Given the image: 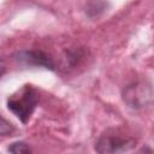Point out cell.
<instances>
[{"label":"cell","mask_w":154,"mask_h":154,"mask_svg":"<svg viewBox=\"0 0 154 154\" xmlns=\"http://www.w3.org/2000/svg\"><path fill=\"white\" fill-rule=\"evenodd\" d=\"M38 102V93L31 85H24L20 90L7 99L8 109L17 116L22 123H26L36 108Z\"/></svg>","instance_id":"1"},{"label":"cell","mask_w":154,"mask_h":154,"mask_svg":"<svg viewBox=\"0 0 154 154\" xmlns=\"http://www.w3.org/2000/svg\"><path fill=\"white\" fill-rule=\"evenodd\" d=\"M135 146V140L117 130H108L100 136L95 144L97 153H123Z\"/></svg>","instance_id":"2"},{"label":"cell","mask_w":154,"mask_h":154,"mask_svg":"<svg viewBox=\"0 0 154 154\" xmlns=\"http://www.w3.org/2000/svg\"><path fill=\"white\" fill-rule=\"evenodd\" d=\"M13 61L20 66L25 67H45L48 70H54L55 65L53 60L42 51H19L13 54Z\"/></svg>","instance_id":"3"},{"label":"cell","mask_w":154,"mask_h":154,"mask_svg":"<svg viewBox=\"0 0 154 154\" xmlns=\"http://www.w3.org/2000/svg\"><path fill=\"white\" fill-rule=\"evenodd\" d=\"M8 152L11 153H16V154H22V153H31L30 147L24 143V142H14L8 147Z\"/></svg>","instance_id":"4"},{"label":"cell","mask_w":154,"mask_h":154,"mask_svg":"<svg viewBox=\"0 0 154 154\" xmlns=\"http://www.w3.org/2000/svg\"><path fill=\"white\" fill-rule=\"evenodd\" d=\"M14 131V128L12 126L11 123H8L4 117H1V124H0V135L1 136H6L10 135Z\"/></svg>","instance_id":"5"}]
</instances>
